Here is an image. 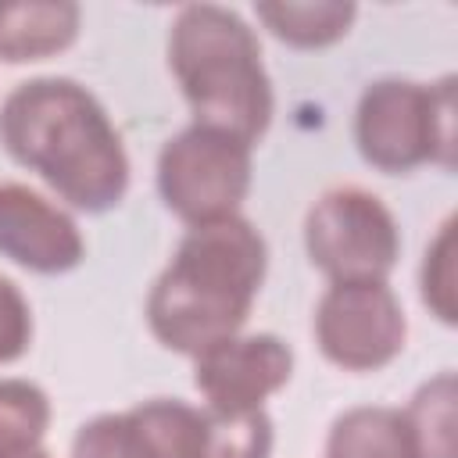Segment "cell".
Segmentation results:
<instances>
[{
  "instance_id": "obj_1",
  "label": "cell",
  "mask_w": 458,
  "mask_h": 458,
  "mask_svg": "<svg viewBox=\"0 0 458 458\" xmlns=\"http://www.w3.org/2000/svg\"><path fill=\"white\" fill-rule=\"evenodd\" d=\"M0 147L75 211H111L129 190L122 136L75 79L18 82L0 104Z\"/></svg>"
},
{
  "instance_id": "obj_2",
  "label": "cell",
  "mask_w": 458,
  "mask_h": 458,
  "mask_svg": "<svg viewBox=\"0 0 458 458\" xmlns=\"http://www.w3.org/2000/svg\"><path fill=\"white\" fill-rule=\"evenodd\" d=\"M265 236L243 218L190 225L147 293V326L168 351L197 358L236 336L265 283Z\"/></svg>"
},
{
  "instance_id": "obj_3",
  "label": "cell",
  "mask_w": 458,
  "mask_h": 458,
  "mask_svg": "<svg viewBox=\"0 0 458 458\" xmlns=\"http://www.w3.org/2000/svg\"><path fill=\"white\" fill-rule=\"evenodd\" d=\"M168 68L193 125L258 143L272 122V82L254 29L229 7L186 4L168 32Z\"/></svg>"
},
{
  "instance_id": "obj_4",
  "label": "cell",
  "mask_w": 458,
  "mask_h": 458,
  "mask_svg": "<svg viewBox=\"0 0 458 458\" xmlns=\"http://www.w3.org/2000/svg\"><path fill=\"white\" fill-rule=\"evenodd\" d=\"M354 143L361 161L386 175L422 165L454 168V75L369 82L354 111Z\"/></svg>"
},
{
  "instance_id": "obj_5",
  "label": "cell",
  "mask_w": 458,
  "mask_h": 458,
  "mask_svg": "<svg viewBox=\"0 0 458 458\" xmlns=\"http://www.w3.org/2000/svg\"><path fill=\"white\" fill-rule=\"evenodd\" d=\"M250 190V143L208 129L186 125L157 154V193L168 211L186 225H204L240 215Z\"/></svg>"
},
{
  "instance_id": "obj_6",
  "label": "cell",
  "mask_w": 458,
  "mask_h": 458,
  "mask_svg": "<svg viewBox=\"0 0 458 458\" xmlns=\"http://www.w3.org/2000/svg\"><path fill=\"white\" fill-rule=\"evenodd\" d=\"M304 250L329 283L386 279L401 254V233L376 193L361 186H336L308 208Z\"/></svg>"
},
{
  "instance_id": "obj_7",
  "label": "cell",
  "mask_w": 458,
  "mask_h": 458,
  "mask_svg": "<svg viewBox=\"0 0 458 458\" xmlns=\"http://www.w3.org/2000/svg\"><path fill=\"white\" fill-rule=\"evenodd\" d=\"M404 336L408 322L386 279L329 283L315 308V344L344 372H376L390 365Z\"/></svg>"
},
{
  "instance_id": "obj_8",
  "label": "cell",
  "mask_w": 458,
  "mask_h": 458,
  "mask_svg": "<svg viewBox=\"0 0 458 458\" xmlns=\"http://www.w3.org/2000/svg\"><path fill=\"white\" fill-rule=\"evenodd\" d=\"M293 372V351L276 333H236L193 358V386L208 411L247 415L286 386Z\"/></svg>"
},
{
  "instance_id": "obj_9",
  "label": "cell",
  "mask_w": 458,
  "mask_h": 458,
  "mask_svg": "<svg viewBox=\"0 0 458 458\" xmlns=\"http://www.w3.org/2000/svg\"><path fill=\"white\" fill-rule=\"evenodd\" d=\"M0 254L29 272L61 276L82 261L86 243L64 208L21 182H0Z\"/></svg>"
},
{
  "instance_id": "obj_10",
  "label": "cell",
  "mask_w": 458,
  "mask_h": 458,
  "mask_svg": "<svg viewBox=\"0 0 458 458\" xmlns=\"http://www.w3.org/2000/svg\"><path fill=\"white\" fill-rule=\"evenodd\" d=\"M79 36L72 0H0V61L25 64L68 50Z\"/></svg>"
},
{
  "instance_id": "obj_11",
  "label": "cell",
  "mask_w": 458,
  "mask_h": 458,
  "mask_svg": "<svg viewBox=\"0 0 458 458\" xmlns=\"http://www.w3.org/2000/svg\"><path fill=\"white\" fill-rule=\"evenodd\" d=\"M326 458H419V451L401 408L358 404L329 426Z\"/></svg>"
},
{
  "instance_id": "obj_12",
  "label": "cell",
  "mask_w": 458,
  "mask_h": 458,
  "mask_svg": "<svg viewBox=\"0 0 458 458\" xmlns=\"http://www.w3.org/2000/svg\"><path fill=\"white\" fill-rule=\"evenodd\" d=\"M254 14L276 39H283L297 50H318V47H329L340 36H347V29L354 21V4H344V0H301V4L265 0V4H254Z\"/></svg>"
},
{
  "instance_id": "obj_13",
  "label": "cell",
  "mask_w": 458,
  "mask_h": 458,
  "mask_svg": "<svg viewBox=\"0 0 458 458\" xmlns=\"http://www.w3.org/2000/svg\"><path fill=\"white\" fill-rule=\"evenodd\" d=\"M454 372L444 369L429 383L415 390V397L404 408V422L411 429L419 458H458V440H454Z\"/></svg>"
},
{
  "instance_id": "obj_14",
  "label": "cell",
  "mask_w": 458,
  "mask_h": 458,
  "mask_svg": "<svg viewBox=\"0 0 458 458\" xmlns=\"http://www.w3.org/2000/svg\"><path fill=\"white\" fill-rule=\"evenodd\" d=\"M50 426V397L32 379H0V458L39 447Z\"/></svg>"
},
{
  "instance_id": "obj_15",
  "label": "cell",
  "mask_w": 458,
  "mask_h": 458,
  "mask_svg": "<svg viewBox=\"0 0 458 458\" xmlns=\"http://www.w3.org/2000/svg\"><path fill=\"white\" fill-rule=\"evenodd\" d=\"M458 272H454V218H444V225L437 229L433 243L426 247L422 258V304L444 322L454 326L458 322Z\"/></svg>"
},
{
  "instance_id": "obj_16",
  "label": "cell",
  "mask_w": 458,
  "mask_h": 458,
  "mask_svg": "<svg viewBox=\"0 0 458 458\" xmlns=\"http://www.w3.org/2000/svg\"><path fill=\"white\" fill-rule=\"evenodd\" d=\"M272 454V419L261 411L218 415L208 411L204 458H268Z\"/></svg>"
},
{
  "instance_id": "obj_17",
  "label": "cell",
  "mask_w": 458,
  "mask_h": 458,
  "mask_svg": "<svg viewBox=\"0 0 458 458\" xmlns=\"http://www.w3.org/2000/svg\"><path fill=\"white\" fill-rule=\"evenodd\" d=\"M72 458H154V454L132 411H111L79 426L72 440Z\"/></svg>"
},
{
  "instance_id": "obj_18",
  "label": "cell",
  "mask_w": 458,
  "mask_h": 458,
  "mask_svg": "<svg viewBox=\"0 0 458 458\" xmlns=\"http://www.w3.org/2000/svg\"><path fill=\"white\" fill-rule=\"evenodd\" d=\"M32 344V311L25 293L0 276V365L18 361Z\"/></svg>"
},
{
  "instance_id": "obj_19",
  "label": "cell",
  "mask_w": 458,
  "mask_h": 458,
  "mask_svg": "<svg viewBox=\"0 0 458 458\" xmlns=\"http://www.w3.org/2000/svg\"><path fill=\"white\" fill-rule=\"evenodd\" d=\"M7 458H50V451L39 444V447H29V451H18V454H7Z\"/></svg>"
}]
</instances>
